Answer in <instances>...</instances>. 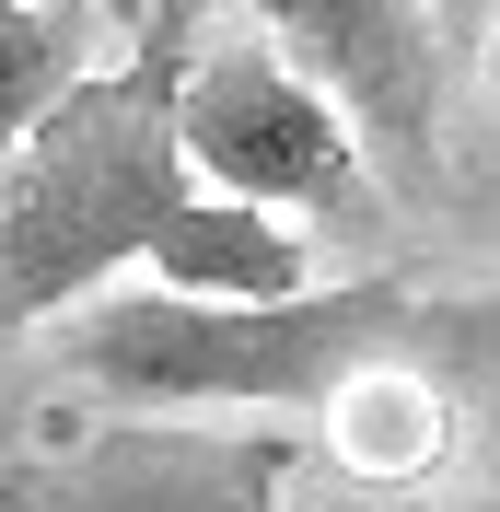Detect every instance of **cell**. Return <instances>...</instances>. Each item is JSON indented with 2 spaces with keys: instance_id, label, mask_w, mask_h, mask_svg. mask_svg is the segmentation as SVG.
<instances>
[{
  "instance_id": "6",
  "label": "cell",
  "mask_w": 500,
  "mask_h": 512,
  "mask_svg": "<svg viewBox=\"0 0 500 512\" xmlns=\"http://www.w3.org/2000/svg\"><path fill=\"white\" fill-rule=\"evenodd\" d=\"M326 454H338L361 489H407V478H431L442 454H454V373H442V350H384L361 361V373L326 396Z\"/></svg>"
},
{
  "instance_id": "8",
  "label": "cell",
  "mask_w": 500,
  "mask_h": 512,
  "mask_svg": "<svg viewBox=\"0 0 500 512\" xmlns=\"http://www.w3.org/2000/svg\"><path fill=\"white\" fill-rule=\"evenodd\" d=\"M221 12H233V0H140V59H187V47H210Z\"/></svg>"
},
{
  "instance_id": "10",
  "label": "cell",
  "mask_w": 500,
  "mask_h": 512,
  "mask_svg": "<svg viewBox=\"0 0 500 512\" xmlns=\"http://www.w3.org/2000/svg\"><path fill=\"white\" fill-rule=\"evenodd\" d=\"M117 12H140V0H117Z\"/></svg>"
},
{
  "instance_id": "4",
  "label": "cell",
  "mask_w": 500,
  "mask_h": 512,
  "mask_svg": "<svg viewBox=\"0 0 500 512\" xmlns=\"http://www.w3.org/2000/svg\"><path fill=\"white\" fill-rule=\"evenodd\" d=\"M291 431H187V408H117L70 454L0 466V512H291Z\"/></svg>"
},
{
  "instance_id": "11",
  "label": "cell",
  "mask_w": 500,
  "mask_h": 512,
  "mask_svg": "<svg viewBox=\"0 0 500 512\" xmlns=\"http://www.w3.org/2000/svg\"><path fill=\"white\" fill-rule=\"evenodd\" d=\"M489 512H500V501H489Z\"/></svg>"
},
{
  "instance_id": "1",
  "label": "cell",
  "mask_w": 500,
  "mask_h": 512,
  "mask_svg": "<svg viewBox=\"0 0 500 512\" xmlns=\"http://www.w3.org/2000/svg\"><path fill=\"white\" fill-rule=\"evenodd\" d=\"M175 70L187 59L128 47L117 70H82L0 152V338L47 326L117 268H152L163 291H210V303L303 291V245L280 210L221 198L175 152Z\"/></svg>"
},
{
  "instance_id": "2",
  "label": "cell",
  "mask_w": 500,
  "mask_h": 512,
  "mask_svg": "<svg viewBox=\"0 0 500 512\" xmlns=\"http://www.w3.org/2000/svg\"><path fill=\"white\" fill-rule=\"evenodd\" d=\"M59 373L105 408H233V419H314L361 361L454 350L489 326V303H431L407 268L280 303H210V291H82L59 303Z\"/></svg>"
},
{
  "instance_id": "5",
  "label": "cell",
  "mask_w": 500,
  "mask_h": 512,
  "mask_svg": "<svg viewBox=\"0 0 500 512\" xmlns=\"http://www.w3.org/2000/svg\"><path fill=\"white\" fill-rule=\"evenodd\" d=\"M233 12H256V35L349 105L361 163L384 187L431 198V175H442V35H431V0H233Z\"/></svg>"
},
{
  "instance_id": "9",
  "label": "cell",
  "mask_w": 500,
  "mask_h": 512,
  "mask_svg": "<svg viewBox=\"0 0 500 512\" xmlns=\"http://www.w3.org/2000/svg\"><path fill=\"white\" fill-rule=\"evenodd\" d=\"M431 35H442V59H466V47H500V0H431Z\"/></svg>"
},
{
  "instance_id": "3",
  "label": "cell",
  "mask_w": 500,
  "mask_h": 512,
  "mask_svg": "<svg viewBox=\"0 0 500 512\" xmlns=\"http://www.w3.org/2000/svg\"><path fill=\"white\" fill-rule=\"evenodd\" d=\"M175 152L210 175L221 198H256V210H349L361 198V128L349 105L291 70L268 35H210L175 70Z\"/></svg>"
},
{
  "instance_id": "7",
  "label": "cell",
  "mask_w": 500,
  "mask_h": 512,
  "mask_svg": "<svg viewBox=\"0 0 500 512\" xmlns=\"http://www.w3.org/2000/svg\"><path fill=\"white\" fill-rule=\"evenodd\" d=\"M82 82V35L59 0H0V152Z\"/></svg>"
}]
</instances>
